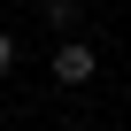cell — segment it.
I'll list each match as a JSON object with an SVG mask.
<instances>
[{
	"instance_id": "3957f363",
	"label": "cell",
	"mask_w": 131,
	"mask_h": 131,
	"mask_svg": "<svg viewBox=\"0 0 131 131\" xmlns=\"http://www.w3.org/2000/svg\"><path fill=\"white\" fill-rule=\"evenodd\" d=\"M16 70V31H0V77Z\"/></svg>"
},
{
	"instance_id": "7a4b0ae2",
	"label": "cell",
	"mask_w": 131,
	"mask_h": 131,
	"mask_svg": "<svg viewBox=\"0 0 131 131\" xmlns=\"http://www.w3.org/2000/svg\"><path fill=\"white\" fill-rule=\"evenodd\" d=\"M39 16H46L62 39H70V31H77V0H39Z\"/></svg>"
},
{
	"instance_id": "6da1fadb",
	"label": "cell",
	"mask_w": 131,
	"mask_h": 131,
	"mask_svg": "<svg viewBox=\"0 0 131 131\" xmlns=\"http://www.w3.org/2000/svg\"><path fill=\"white\" fill-rule=\"evenodd\" d=\"M93 70H100V62H93V46H85L77 31L54 46V85H70V93H77V85H93Z\"/></svg>"
}]
</instances>
